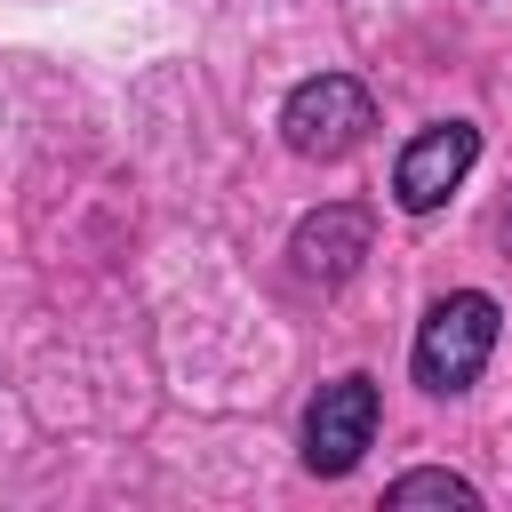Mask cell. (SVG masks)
Here are the masks:
<instances>
[{"instance_id": "4", "label": "cell", "mask_w": 512, "mask_h": 512, "mask_svg": "<svg viewBox=\"0 0 512 512\" xmlns=\"http://www.w3.org/2000/svg\"><path fill=\"white\" fill-rule=\"evenodd\" d=\"M472 160H480V128H472V120H432V128H416V136L400 144V160H392V200H400L408 216H432V208L472 176Z\"/></svg>"}, {"instance_id": "7", "label": "cell", "mask_w": 512, "mask_h": 512, "mask_svg": "<svg viewBox=\"0 0 512 512\" xmlns=\"http://www.w3.org/2000/svg\"><path fill=\"white\" fill-rule=\"evenodd\" d=\"M496 240H504V248H512V200H504V208H496Z\"/></svg>"}, {"instance_id": "2", "label": "cell", "mask_w": 512, "mask_h": 512, "mask_svg": "<svg viewBox=\"0 0 512 512\" xmlns=\"http://www.w3.org/2000/svg\"><path fill=\"white\" fill-rule=\"evenodd\" d=\"M368 128H376V96L352 72H312L280 104V136L296 160H352L368 144Z\"/></svg>"}, {"instance_id": "5", "label": "cell", "mask_w": 512, "mask_h": 512, "mask_svg": "<svg viewBox=\"0 0 512 512\" xmlns=\"http://www.w3.org/2000/svg\"><path fill=\"white\" fill-rule=\"evenodd\" d=\"M368 240H376V216H368L360 200H328V208H312V216L288 232V264H296V280L336 288V280H352V272H360Z\"/></svg>"}, {"instance_id": "6", "label": "cell", "mask_w": 512, "mask_h": 512, "mask_svg": "<svg viewBox=\"0 0 512 512\" xmlns=\"http://www.w3.org/2000/svg\"><path fill=\"white\" fill-rule=\"evenodd\" d=\"M384 504H456V512H480V488L472 480H456V472H400L392 488H384Z\"/></svg>"}, {"instance_id": "3", "label": "cell", "mask_w": 512, "mask_h": 512, "mask_svg": "<svg viewBox=\"0 0 512 512\" xmlns=\"http://www.w3.org/2000/svg\"><path fill=\"white\" fill-rule=\"evenodd\" d=\"M376 440V384L352 368V376H328L304 408V472L320 480H344L360 464V448Z\"/></svg>"}, {"instance_id": "1", "label": "cell", "mask_w": 512, "mask_h": 512, "mask_svg": "<svg viewBox=\"0 0 512 512\" xmlns=\"http://www.w3.org/2000/svg\"><path fill=\"white\" fill-rule=\"evenodd\" d=\"M496 336H504V304L488 296V288H448L424 320H416V352H408V368H416V384L424 392H472L480 384V368H488V352H496Z\"/></svg>"}]
</instances>
